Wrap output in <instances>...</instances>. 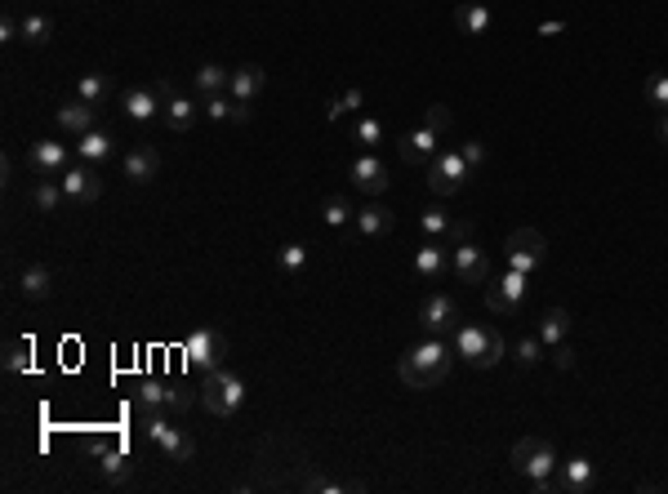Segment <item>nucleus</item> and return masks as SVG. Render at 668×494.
<instances>
[{
  "label": "nucleus",
  "mask_w": 668,
  "mask_h": 494,
  "mask_svg": "<svg viewBox=\"0 0 668 494\" xmlns=\"http://www.w3.org/2000/svg\"><path fill=\"white\" fill-rule=\"evenodd\" d=\"M543 258H548V241H543V232H534V228H517V232L508 237V267H513V272L534 276V272L543 267Z\"/></svg>",
  "instance_id": "obj_9"
},
{
  "label": "nucleus",
  "mask_w": 668,
  "mask_h": 494,
  "mask_svg": "<svg viewBox=\"0 0 668 494\" xmlns=\"http://www.w3.org/2000/svg\"><path fill=\"white\" fill-rule=\"evenodd\" d=\"M63 192L76 205H94L103 196V178H99L94 165H76V169H63Z\"/></svg>",
  "instance_id": "obj_13"
},
{
  "label": "nucleus",
  "mask_w": 668,
  "mask_h": 494,
  "mask_svg": "<svg viewBox=\"0 0 668 494\" xmlns=\"http://www.w3.org/2000/svg\"><path fill=\"white\" fill-rule=\"evenodd\" d=\"M526 290H531V276H522V272H499L495 281H490V290H486V308L495 312V316H513L522 303H526Z\"/></svg>",
  "instance_id": "obj_8"
},
{
  "label": "nucleus",
  "mask_w": 668,
  "mask_h": 494,
  "mask_svg": "<svg viewBox=\"0 0 668 494\" xmlns=\"http://www.w3.org/2000/svg\"><path fill=\"white\" fill-rule=\"evenodd\" d=\"M459 321H464V316H459V303H455L450 294H428L423 308H419V325H423L428 334H437V339L455 334Z\"/></svg>",
  "instance_id": "obj_10"
},
{
  "label": "nucleus",
  "mask_w": 668,
  "mask_h": 494,
  "mask_svg": "<svg viewBox=\"0 0 668 494\" xmlns=\"http://www.w3.org/2000/svg\"><path fill=\"white\" fill-rule=\"evenodd\" d=\"M455 276H459L464 285H481V281H490V258H486V249L473 246V241L455 246Z\"/></svg>",
  "instance_id": "obj_15"
},
{
  "label": "nucleus",
  "mask_w": 668,
  "mask_h": 494,
  "mask_svg": "<svg viewBox=\"0 0 668 494\" xmlns=\"http://www.w3.org/2000/svg\"><path fill=\"white\" fill-rule=\"evenodd\" d=\"M450 214L441 210V205H428V210H419V228L428 232V241H441V237H450Z\"/></svg>",
  "instance_id": "obj_34"
},
{
  "label": "nucleus",
  "mask_w": 668,
  "mask_h": 494,
  "mask_svg": "<svg viewBox=\"0 0 668 494\" xmlns=\"http://www.w3.org/2000/svg\"><path fill=\"white\" fill-rule=\"evenodd\" d=\"M423 125L437 129V134H446V129L455 125V112H450L446 103H432V108H423Z\"/></svg>",
  "instance_id": "obj_41"
},
{
  "label": "nucleus",
  "mask_w": 668,
  "mask_h": 494,
  "mask_svg": "<svg viewBox=\"0 0 668 494\" xmlns=\"http://www.w3.org/2000/svg\"><path fill=\"white\" fill-rule=\"evenodd\" d=\"M18 290H22V299H27V303H40V299H49V294H54V272H49L45 263H31V267L18 276Z\"/></svg>",
  "instance_id": "obj_23"
},
{
  "label": "nucleus",
  "mask_w": 668,
  "mask_h": 494,
  "mask_svg": "<svg viewBox=\"0 0 668 494\" xmlns=\"http://www.w3.org/2000/svg\"><path fill=\"white\" fill-rule=\"evenodd\" d=\"M397 374H401V383H405V387H414V392L437 387V383L450 374V348L432 334L428 343H419V348H410V352L401 357Z\"/></svg>",
  "instance_id": "obj_1"
},
{
  "label": "nucleus",
  "mask_w": 668,
  "mask_h": 494,
  "mask_svg": "<svg viewBox=\"0 0 668 494\" xmlns=\"http://www.w3.org/2000/svg\"><path fill=\"white\" fill-rule=\"evenodd\" d=\"M99 468H103V477H108L112 486H126L134 477V464L121 446H99Z\"/></svg>",
  "instance_id": "obj_24"
},
{
  "label": "nucleus",
  "mask_w": 668,
  "mask_h": 494,
  "mask_svg": "<svg viewBox=\"0 0 668 494\" xmlns=\"http://www.w3.org/2000/svg\"><path fill=\"white\" fill-rule=\"evenodd\" d=\"M264 90H267V72L259 67V63H241V67L232 72V85H228V94H232L237 103H255Z\"/></svg>",
  "instance_id": "obj_18"
},
{
  "label": "nucleus",
  "mask_w": 668,
  "mask_h": 494,
  "mask_svg": "<svg viewBox=\"0 0 668 494\" xmlns=\"http://www.w3.org/2000/svg\"><path fill=\"white\" fill-rule=\"evenodd\" d=\"M357 232L366 237V241H375V237H388L393 228H397V219H393V210L388 205H366V210H357Z\"/></svg>",
  "instance_id": "obj_22"
},
{
  "label": "nucleus",
  "mask_w": 668,
  "mask_h": 494,
  "mask_svg": "<svg viewBox=\"0 0 668 494\" xmlns=\"http://www.w3.org/2000/svg\"><path fill=\"white\" fill-rule=\"evenodd\" d=\"M352 143H361V147H375V143H384V125L370 121V117H361V121L352 125Z\"/></svg>",
  "instance_id": "obj_39"
},
{
  "label": "nucleus",
  "mask_w": 668,
  "mask_h": 494,
  "mask_svg": "<svg viewBox=\"0 0 668 494\" xmlns=\"http://www.w3.org/2000/svg\"><path fill=\"white\" fill-rule=\"evenodd\" d=\"M361 103H366V90H357V85H352L348 94L330 99V112H325V117H330V121H343V117H348V112H357Z\"/></svg>",
  "instance_id": "obj_37"
},
{
  "label": "nucleus",
  "mask_w": 668,
  "mask_h": 494,
  "mask_svg": "<svg viewBox=\"0 0 668 494\" xmlns=\"http://www.w3.org/2000/svg\"><path fill=\"white\" fill-rule=\"evenodd\" d=\"M450 241H455V246L473 241V223H468V219H455V223H450Z\"/></svg>",
  "instance_id": "obj_46"
},
{
  "label": "nucleus",
  "mask_w": 668,
  "mask_h": 494,
  "mask_svg": "<svg viewBox=\"0 0 668 494\" xmlns=\"http://www.w3.org/2000/svg\"><path fill=\"white\" fill-rule=\"evenodd\" d=\"M655 134H660V138H664V143H668V112H664V117H660V125H655Z\"/></svg>",
  "instance_id": "obj_49"
},
{
  "label": "nucleus",
  "mask_w": 668,
  "mask_h": 494,
  "mask_svg": "<svg viewBox=\"0 0 668 494\" xmlns=\"http://www.w3.org/2000/svg\"><path fill=\"white\" fill-rule=\"evenodd\" d=\"M437 143H441V134L437 129H428V125H419L414 134H405L397 143V152H401V160L405 165H423L428 169V160L437 156Z\"/></svg>",
  "instance_id": "obj_17"
},
{
  "label": "nucleus",
  "mask_w": 668,
  "mask_h": 494,
  "mask_svg": "<svg viewBox=\"0 0 668 494\" xmlns=\"http://www.w3.org/2000/svg\"><path fill=\"white\" fill-rule=\"evenodd\" d=\"M160 117L169 121V129L187 134V129L196 125V117H201V108H196L187 94H178V90H165V112H160Z\"/></svg>",
  "instance_id": "obj_20"
},
{
  "label": "nucleus",
  "mask_w": 668,
  "mask_h": 494,
  "mask_svg": "<svg viewBox=\"0 0 668 494\" xmlns=\"http://www.w3.org/2000/svg\"><path fill=\"white\" fill-rule=\"evenodd\" d=\"M552 352V361H557V370H575V352L566 348V343H557V348H548Z\"/></svg>",
  "instance_id": "obj_47"
},
{
  "label": "nucleus",
  "mask_w": 668,
  "mask_h": 494,
  "mask_svg": "<svg viewBox=\"0 0 668 494\" xmlns=\"http://www.w3.org/2000/svg\"><path fill=\"white\" fill-rule=\"evenodd\" d=\"M513 468H517L526 481H543V477H552V472L561 468V459H557L552 441H543V437H522V441L513 446Z\"/></svg>",
  "instance_id": "obj_6"
},
{
  "label": "nucleus",
  "mask_w": 668,
  "mask_h": 494,
  "mask_svg": "<svg viewBox=\"0 0 668 494\" xmlns=\"http://www.w3.org/2000/svg\"><path fill=\"white\" fill-rule=\"evenodd\" d=\"M228 85H232V72H228V67H219V63H201V67H196V94H201V99L228 94Z\"/></svg>",
  "instance_id": "obj_25"
},
{
  "label": "nucleus",
  "mask_w": 668,
  "mask_h": 494,
  "mask_svg": "<svg viewBox=\"0 0 668 494\" xmlns=\"http://www.w3.org/2000/svg\"><path fill=\"white\" fill-rule=\"evenodd\" d=\"M459 152H464V160H468V169H481V165H486V143H477V138H468V143H459Z\"/></svg>",
  "instance_id": "obj_44"
},
{
  "label": "nucleus",
  "mask_w": 668,
  "mask_h": 494,
  "mask_svg": "<svg viewBox=\"0 0 668 494\" xmlns=\"http://www.w3.org/2000/svg\"><path fill=\"white\" fill-rule=\"evenodd\" d=\"M134 396H138V410H187V405H192L187 387L160 383V378H143Z\"/></svg>",
  "instance_id": "obj_11"
},
{
  "label": "nucleus",
  "mask_w": 668,
  "mask_h": 494,
  "mask_svg": "<svg viewBox=\"0 0 668 494\" xmlns=\"http://www.w3.org/2000/svg\"><path fill=\"white\" fill-rule=\"evenodd\" d=\"M308 490L312 494H343L348 486H343V481H325V477H308Z\"/></svg>",
  "instance_id": "obj_45"
},
{
  "label": "nucleus",
  "mask_w": 668,
  "mask_h": 494,
  "mask_svg": "<svg viewBox=\"0 0 668 494\" xmlns=\"http://www.w3.org/2000/svg\"><path fill=\"white\" fill-rule=\"evenodd\" d=\"M539 357H543V339H539V334H531V339L517 343V361H522V366H534Z\"/></svg>",
  "instance_id": "obj_43"
},
{
  "label": "nucleus",
  "mask_w": 668,
  "mask_h": 494,
  "mask_svg": "<svg viewBox=\"0 0 668 494\" xmlns=\"http://www.w3.org/2000/svg\"><path fill=\"white\" fill-rule=\"evenodd\" d=\"M108 94H112V81H108L103 72H90V76H81V81H76V99H81V103H90V108H99Z\"/></svg>",
  "instance_id": "obj_32"
},
{
  "label": "nucleus",
  "mask_w": 668,
  "mask_h": 494,
  "mask_svg": "<svg viewBox=\"0 0 668 494\" xmlns=\"http://www.w3.org/2000/svg\"><path fill=\"white\" fill-rule=\"evenodd\" d=\"M468 160H464V152L459 147H446V152H437L432 160H428V187H432V196H455L464 183H468Z\"/></svg>",
  "instance_id": "obj_7"
},
{
  "label": "nucleus",
  "mask_w": 668,
  "mask_h": 494,
  "mask_svg": "<svg viewBox=\"0 0 668 494\" xmlns=\"http://www.w3.org/2000/svg\"><path fill=\"white\" fill-rule=\"evenodd\" d=\"M0 40H18V18H13V13L0 18Z\"/></svg>",
  "instance_id": "obj_48"
},
{
  "label": "nucleus",
  "mask_w": 668,
  "mask_h": 494,
  "mask_svg": "<svg viewBox=\"0 0 668 494\" xmlns=\"http://www.w3.org/2000/svg\"><path fill=\"white\" fill-rule=\"evenodd\" d=\"M121 108H126V117H130L134 125L156 121V117L165 112V85H143V90H130V94L121 99Z\"/></svg>",
  "instance_id": "obj_14"
},
{
  "label": "nucleus",
  "mask_w": 668,
  "mask_h": 494,
  "mask_svg": "<svg viewBox=\"0 0 668 494\" xmlns=\"http://www.w3.org/2000/svg\"><path fill=\"white\" fill-rule=\"evenodd\" d=\"M126 174H130V183H152V178L160 174V152L147 147V143L130 147V156H126Z\"/></svg>",
  "instance_id": "obj_21"
},
{
  "label": "nucleus",
  "mask_w": 668,
  "mask_h": 494,
  "mask_svg": "<svg viewBox=\"0 0 668 494\" xmlns=\"http://www.w3.org/2000/svg\"><path fill=\"white\" fill-rule=\"evenodd\" d=\"M414 272H419V276H428V281H437V276L446 272V249L437 246V241L419 246V254H414Z\"/></svg>",
  "instance_id": "obj_33"
},
{
  "label": "nucleus",
  "mask_w": 668,
  "mask_h": 494,
  "mask_svg": "<svg viewBox=\"0 0 668 494\" xmlns=\"http://www.w3.org/2000/svg\"><path fill=\"white\" fill-rule=\"evenodd\" d=\"M58 125H63L67 134H85V129H94V108L81 103V99H72V103L58 108Z\"/></svg>",
  "instance_id": "obj_28"
},
{
  "label": "nucleus",
  "mask_w": 668,
  "mask_h": 494,
  "mask_svg": "<svg viewBox=\"0 0 668 494\" xmlns=\"http://www.w3.org/2000/svg\"><path fill=\"white\" fill-rule=\"evenodd\" d=\"M183 361H187V370H219L223 361H228V339H223V330H214V325H201V330H192L187 339H183Z\"/></svg>",
  "instance_id": "obj_4"
},
{
  "label": "nucleus",
  "mask_w": 668,
  "mask_h": 494,
  "mask_svg": "<svg viewBox=\"0 0 668 494\" xmlns=\"http://www.w3.org/2000/svg\"><path fill=\"white\" fill-rule=\"evenodd\" d=\"M49 36H54V22H49L45 13H22V18H18V40H27V45H49Z\"/></svg>",
  "instance_id": "obj_30"
},
{
  "label": "nucleus",
  "mask_w": 668,
  "mask_h": 494,
  "mask_svg": "<svg viewBox=\"0 0 668 494\" xmlns=\"http://www.w3.org/2000/svg\"><path fill=\"white\" fill-rule=\"evenodd\" d=\"M201 401H205V410H210V414L232 419V414L246 405V383H241V374H232L228 366L210 370V374H205V383H201Z\"/></svg>",
  "instance_id": "obj_3"
},
{
  "label": "nucleus",
  "mask_w": 668,
  "mask_h": 494,
  "mask_svg": "<svg viewBox=\"0 0 668 494\" xmlns=\"http://www.w3.org/2000/svg\"><path fill=\"white\" fill-rule=\"evenodd\" d=\"M455 22H459L468 36H481V31H490V9H486V4H477V0H468V4H459Z\"/></svg>",
  "instance_id": "obj_31"
},
{
  "label": "nucleus",
  "mask_w": 668,
  "mask_h": 494,
  "mask_svg": "<svg viewBox=\"0 0 668 494\" xmlns=\"http://www.w3.org/2000/svg\"><path fill=\"white\" fill-rule=\"evenodd\" d=\"M646 103L668 112V72H660V76H651V81H646Z\"/></svg>",
  "instance_id": "obj_42"
},
{
  "label": "nucleus",
  "mask_w": 668,
  "mask_h": 494,
  "mask_svg": "<svg viewBox=\"0 0 668 494\" xmlns=\"http://www.w3.org/2000/svg\"><path fill=\"white\" fill-rule=\"evenodd\" d=\"M348 178H352V187H361L366 196H384L388 183H393V178H388V165H384L379 156H370V152L348 165Z\"/></svg>",
  "instance_id": "obj_12"
},
{
  "label": "nucleus",
  "mask_w": 668,
  "mask_h": 494,
  "mask_svg": "<svg viewBox=\"0 0 668 494\" xmlns=\"http://www.w3.org/2000/svg\"><path fill=\"white\" fill-rule=\"evenodd\" d=\"M276 263H281V272H290V276H299V272L308 267V246H299V241H290V246H281V254H276Z\"/></svg>",
  "instance_id": "obj_38"
},
{
  "label": "nucleus",
  "mask_w": 668,
  "mask_h": 494,
  "mask_svg": "<svg viewBox=\"0 0 668 494\" xmlns=\"http://www.w3.org/2000/svg\"><path fill=\"white\" fill-rule=\"evenodd\" d=\"M205 117H210V121L246 125L250 121V103H237V99H228V94H214V99H205Z\"/></svg>",
  "instance_id": "obj_27"
},
{
  "label": "nucleus",
  "mask_w": 668,
  "mask_h": 494,
  "mask_svg": "<svg viewBox=\"0 0 668 494\" xmlns=\"http://www.w3.org/2000/svg\"><path fill=\"white\" fill-rule=\"evenodd\" d=\"M143 428H147V437L160 446V455H169V464H187V459L196 455V441H192L183 428H174V423L165 419V410H143Z\"/></svg>",
  "instance_id": "obj_5"
},
{
  "label": "nucleus",
  "mask_w": 668,
  "mask_h": 494,
  "mask_svg": "<svg viewBox=\"0 0 668 494\" xmlns=\"http://www.w3.org/2000/svg\"><path fill=\"white\" fill-rule=\"evenodd\" d=\"M321 219H325V228H348V219H357V210L343 196H325L321 201Z\"/></svg>",
  "instance_id": "obj_36"
},
{
  "label": "nucleus",
  "mask_w": 668,
  "mask_h": 494,
  "mask_svg": "<svg viewBox=\"0 0 668 494\" xmlns=\"http://www.w3.org/2000/svg\"><path fill=\"white\" fill-rule=\"evenodd\" d=\"M557 486H561V494H588L593 490V464H588L584 455L566 459V464L557 468Z\"/></svg>",
  "instance_id": "obj_19"
},
{
  "label": "nucleus",
  "mask_w": 668,
  "mask_h": 494,
  "mask_svg": "<svg viewBox=\"0 0 668 494\" xmlns=\"http://www.w3.org/2000/svg\"><path fill=\"white\" fill-rule=\"evenodd\" d=\"M76 152H81V160L99 165V160H108V156H112V134H103V129H85V134H81V143H76Z\"/></svg>",
  "instance_id": "obj_29"
},
{
  "label": "nucleus",
  "mask_w": 668,
  "mask_h": 494,
  "mask_svg": "<svg viewBox=\"0 0 668 494\" xmlns=\"http://www.w3.org/2000/svg\"><path fill=\"white\" fill-rule=\"evenodd\" d=\"M27 165H31L40 178H54V174H63V169H67V147H63V143H54V138H36V143H31V152H27Z\"/></svg>",
  "instance_id": "obj_16"
},
{
  "label": "nucleus",
  "mask_w": 668,
  "mask_h": 494,
  "mask_svg": "<svg viewBox=\"0 0 668 494\" xmlns=\"http://www.w3.org/2000/svg\"><path fill=\"white\" fill-rule=\"evenodd\" d=\"M455 352H459L473 370H495V366L504 361V334H499L495 325L468 321V325L455 330Z\"/></svg>",
  "instance_id": "obj_2"
},
{
  "label": "nucleus",
  "mask_w": 668,
  "mask_h": 494,
  "mask_svg": "<svg viewBox=\"0 0 668 494\" xmlns=\"http://www.w3.org/2000/svg\"><path fill=\"white\" fill-rule=\"evenodd\" d=\"M566 330H570V312L566 308H548L543 316H539V339H543V348H557V343H566Z\"/></svg>",
  "instance_id": "obj_26"
},
{
  "label": "nucleus",
  "mask_w": 668,
  "mask_h": 494,
  "mask_svg": "<svg viewBox=\"0 0 668 494\" xmlns=\"http://www.w3.org/2000/svg\"><path fill=\"white\" fill-rule=\"evenodd\" d=\"M63 196H67V192H63V183L40 178V183H36V192H31V205H36L40 214H54V210L63 205Z\"/></svg>",
  "instance_id": "obj_35"
},
{
  "label": "nucleus",
  "mask_w": 668,
  "mask_h": 494,
  "mask_svg": "<svg viewBox=\"0 0 668 494\" xmlns=\"http://www.w3.org/2000/svg\"><path fill=\"white\" fill-rule=\"evenodd\" d=\"M4 370L9 374L31 370V348H27V343H9V348H4Z\"/></svg>",
  "instance_id": "obj_40"
}]
</instances>
